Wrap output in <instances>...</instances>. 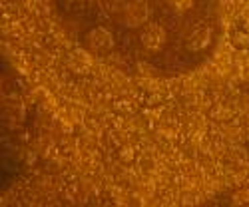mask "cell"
I'll return each instance as SVG.
<instances>
[{"mask_svg":"<svg viewBox=\"0 0 249 207\" xmlns=\"http://www.w3.org/2000/svg\"><path fill=\"white\" fill-rule=\"evenodd\" d=\"M152 16V6L148 0H130L122 10V22L128 28H138L146 24Z\"/></svg>","mask_w":249,"mask_h":207,"instance_id":"6da1fadb","label":"cell"},{"mask_svg":"<svg viewBox=\"0 0 249 207\" xmlns=\"http://www.w3.org/2000/svg\"><path fill=\"white\" fill-rule=\"evenodd\" d=\"M140 42L143 46V50H148V52H160L165 42H168V32H165V28L158 22H150L143 26L142 34H140Z\"/></svg>","mask_w":249,"mask_h":207,"instance_id":"7a4b0ae2","label":"cell"},{"mask_svg":"<svg viewBox=\"0 0 249 207\" xmlns=\"http://www.w3.org/2000/svg\"><path fill=\"white\" fill-rule=\"evenodd\" d=\"M86 46L96 52V54H104V52H110L114 48V36L108 28L104 26H96L86 34Z\"/></svg>","mask_w":249,"mask_h":207,"instance_id":"3957f363","label":"cell"},{"mask_svg":"<svg viewBox=\"0 0 249 207\" xmlns=\"http://www.w3.org/2000/svg\"><path fill=\"white\" fill-rule=\"evenodd\" d=\"M210 44H212V28L207 26V24L197 26L188 36V40H185V48H188L190 52H201V50H205Z\"/></svg>","mask_w":249,"mask_h":207,"instance_id":"277c9868","label":"cell"},{"mask_svg":"<svg viewBox=\"0 0 249 207\" xmlns=\"http://www.w3.org/2000/svg\"><path fill=\"white\" fill-rule=\"evenodd\" d=\"M178 14H185V12H190L194 8V2L196 0H165Z\"/></svg>","mask_w":249,"mask_h":207,"instance_id":"5b68a950","label":"cell"},{"mask_svg":"<svg viewBox=\"0 0 249 207\" xmlns=\"http://www.w3.org/2000/svg\"><path fill=\"white\" fill-rule=\"evenodd\" d=\"M233 205H249V190H239L231 195Z\"/></svg>","mask_w":249,"mask_h":207,"instance_id":"8992f818","label":"cell"},{"mask_svg":"<svg viewBox=\"0 0 249 207\" xmlns=\"http://www.w3.org/2000/svg\"><path fill=\"white\" fill-rule=\"evenodd\" d=\"M106 2H110V4H120V2H124V0H106Z\"/></svg>","mask_w":249,"mask_h":207,"instance_id":"52a82bcc","label":"cell"},{"mask_svg":"<svg viewBox=\"0 0 249 207\" xmlns=\"http://www.w3.org/2000/svg\"><path fill=\"white\" fill-rule=\"evenodd\" d=\"M62 2H68V4H72V2H78V0H62Z\"/></svg>","mask_w":249,"mask_h":207,"instance_id":"ba28073f","label":"cell"}]
</instances>
